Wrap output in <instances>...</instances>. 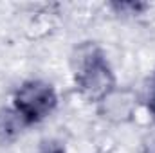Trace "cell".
<instances>
[{
	"mask_svg": "<svg viewBox=\"0 0 155 153\" xmlns=\"http://www.w3.org/2000/svg\"><path fill=\"white\" fill-rule=\"evenodd\" d=\"M72 77L83 97L99 103L116 88V77L105 52L92 41L78 45L72 54Z\"/></svg>",
	"mask_w": 155,
	"mask_h": 153,
	"instance_id": "obj_1",
	"label": "cell"
},
{
	"mask_svg": "<svg viewBox=\"0 0 155 153\" xmlns=\"http://www.w3.org/2000/svg\"><path fill=\"white\" fill-rule=\"evenodd\" d=\"M58 96L51 83L41 79H29L22 83L13 96V108L22 115L27 126L36 124L54 112Z\"/></svg>",
	"mask_w": 155,
	"mask_h": 153,
	"instance_id": "obj_2",
	"label": "cell"
},
{
	"mask_svg": "<svg viewBox=\"0 0 155 153\" xmlns=\"http://www.w3.org/2000/svg\"><path fill=\"white\" fill-rule=\"evenodd\" d=\"M97 112L110 122H126L135 112V94L116 86L97 103Z\"/></svg>",
	"mask_w": 155,
	"mask_h": 153,
	"instance_id": "obj_3",
	"label": "cell"
},
{
	"mask_svg": "<svg viewBox=\"0 0 155 153\" xmlns=\"http://www.w3.org/2000/svg\"><path fill=\"white\" fill-rule=\"evenodd\" d=\"M25 126L27 122L15 108H0V142L15 141L24 132Z\"/></svg>",
	"mask_w": 155,
	"mask_h": 153,
	"instance_id": "obj_4",
	"label": "cell"
},
{
	"mask_svg": "<svg viewBox=\"0 0 155 153\" xmlns=\"http://www.w3.org/2000/svg\"><path fill=\"white\" fill-rule=\"evenodd\" d=\"M148 114L153 117L155 121V70L148 76V79L144 81V86H143V96H141Z\"/></svg>",
	"mask_w": 155,
	"mask_h": 153,
	"instance_id": "obj_5",
	"label": "cell"
},
{
	"mask_svg": "<svg viewBox=\"0 0 155 153\" xmlns=\"http://www.w3.org/2000/svg\"><path fill=\"white\" fill-rule=\"evenodd\" d=\"M110 7L117 15H141L143 11L148 9V4H143V2H114V4H110Z\"/></svg>",
	"mask_w": 155,
	"mask_h": 153,
	"instance_id": "obj_6",
	"label": "cell"
},
{
	"mask_svg": "<svg viewBox=\"0 0 155 153\" xmlns=\"http://www.w3.org/2000/svg\"><path fill=\"white\" fill-rule=\"evenodd\" d=\"M38 153H65V150H63V146L58 144V142H45Z\"/></svg>",
	"mask_w": 155,
	"mask_h": 153,
	"instance_id": "obj_7",
	"label": "cell"
},
{
	"mask_svg": "<svg viewBox=\"0 0 155 153\" xmlns=\"http://www.w3.org/2000/svg\"><path fill=\"white\" fill-rule=\"evenodd\" d=\"M143 153H155V133H152L144 144H143Z\"/></svg>",
	"mask_w": 155,
	"mask_h": 153,
	"instance_id": "obj_8",
	"label": "cell"
}]
</instances>
